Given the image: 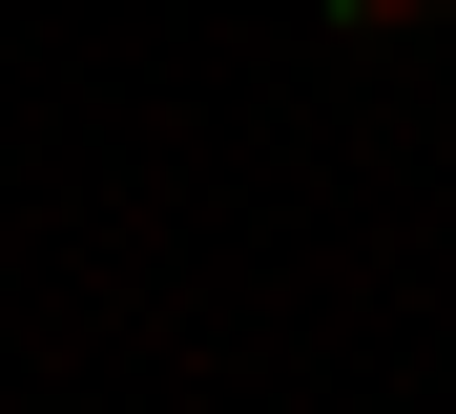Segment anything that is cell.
I'll list each match as a JSON object with an SVG mask.
<instances>
[{"mask_svg":"<svg viewBox=\"0 0 456 414\" xmlns=\"http://www.w3.org/2000/svg\"><path fill=\"white\" fill-rule=\"evenodd\" d=\"M332 21H353V42H395V21H436V0H332Z\"/></svg>","mask_w":456,"mask_h":414,"instance_id":"1","label":"cell"}]
</instances>
